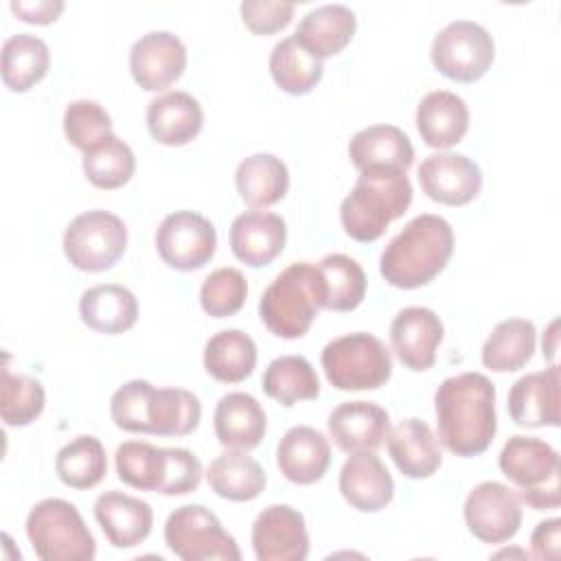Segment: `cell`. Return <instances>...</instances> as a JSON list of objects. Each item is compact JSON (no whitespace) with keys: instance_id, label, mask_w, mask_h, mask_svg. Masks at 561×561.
<instances>
[{"instance_id":"1","label":"cell","mask_w":561,"mask_h":561,"mask_svg":"<svg viewBox=\"0 0 561 561\" xmlns=\"http://www.w3.org/2000/svg\"><path fill=\"white\" fill-rule=\"evenodd\" d=\"M438 443L460 458L489 449L497 432L495 383L482 373H460L440 381L434 392Z\"/></svg>"},{"instance_id":"2","label":"cell","mask_w":561,"mask_h":561,"mask_svg":"<svg viewBox=\"0 0 561 561\" xmlns=\"http://www.w3.org/2000/svg\"><path fill=\"white\" fill-rule=\"evenodd\" d=\"M454 230L438 215H416L390 239L379 259V272L388 285L416 289L432 283L449 263Z\"/></svg>"},{"instance_id":"3","label":"cell","mask_w":561,"mask_h":561,"mask_svg":"<svg viewBox=\"0 0 561 561\" xmlns=\"http://www.w3.org/2000/svg\"><path fill=\"white\" fill-rule=\"evenodd\" d=\"M327 285L318 265L298 261L287 265L263 291L259 302L261 322L283 340L302 337L320 309H324Z\"/></svg>"},{"instance_id":"4","label":"cell","mask_w":561,"mask_h":561,"mask_svg":"<svg viewBox=\"0 0 561 561\" xmlns=\"http://www.w3.org/2000/svg\"><path fill=\"white\" fill-rule=\"evenodd\" d=\"M412 204V184L401 171L359 173L355 186L340 204L344 232L359 241H377L388 226L403 217Z\"/></svg>"},{"instance_id":"5","label":"cell","mask_w":561,"mask_h":561,"mask_svg":"<svg viewBox=\"0 0 561 561\" xmlns=\"http://www.w3.org/2000/svg\"><path fill=\"white\" fill-rule=\"evenodd\" d=\"M502 473L517 486V495L535 511H552L561 504V467L557 449L535 436H511L497 458Z\"/></svg>"},{"instance_id":"6","label":"cell","mask_w":561,"mask_h":561,"mask_svg":"<svg viewBox=\"0 0 561 561\" xmlns=\"http://www.w3.org/2000/svg\"><path fill=\"white\" fill-rule=\"evenodd\" d=\"M26 537L42 561H92L96 557V541L81 513L61 497H46L31 508Z\"/></svg>"},{"instance_id":"7","label":"cell","mask_w":561,"mask_h":561,"mask_svg":"<svg viewBox=\"0 0 561 561\" xmlns=\"http://www.w3.org/2000/svg\"><path fill=\"white\" fill-rule=\"evenodd\" d=\"M329 383L337 390H377L392 375V357L386 344L364 331L331 340L320 355Z\"/></svg>"},{"instance_id":"8","label":"cell","mask_w":561,"mask_h":561,"mask_svg":"<svg viewBox=\"0 0 561 561\" xmlns=\"http://www.w3.org/2000/svg\"><path fill=\"white\" fill-rule=\"evenodd\" d=\"M127 248L125 221L107 210L77 215L64 232V254L81 272H105L118 263Z\"/></svg>"},{"instance_id":"9","label":"cell","mask_w":561,"mask_h":561,"mask_svg":"<svg viewBox=\"0 0 561 561\" xmlns=\"http://www.w3.org/2000/svg\"><path fill=\"white\" fill-rule=\"evenodd\" d=\"M167 548L184 561H239L241 550L213 511L202 504L178 506L164 524Z\"/></svg>"},{"instance_id":"10","label":"cell","mask_w":561,"mask_h":561,"mask_svg":"<svg viewBox=\"0 0 561 561\" xmlns=\"http://www.w3.org/2000/svg\"><path fill=\"white\" fill-rule=\"evenodd\" d=\"M430 59L443 77L460 83H473L491 68L495 59V44L482 24L454 20L434 35Z\"/></svg>"},{"instance_id":"11","label":"cell","mask_w":561,"mask_h":561,"mask_svg":"<svg viewBox=\"0 0 561 561\" xmlns=\"http://www.w3.org/2000/svg\"><path fill=\"white\" fill-rule=\"evenodd\" d=\"M156 250L160 259L178 272L204 267L217 250V230L199 213L175 210L167 215L156 230Z\"/></svg>"},{"instance_id":"12","label":"cell","mask_w":561,"mask_h":561,"mask_svg":"<svg viewBox=\"0 0 561 561\" xmlns=\"http://www.w3.org/2000/svg\"><path fill=\"white\" fill-rule=\"evenodd\" d=\"M465 524L484 543H504L522 526V500L515 489L486 480L476 484L465 500Z\"/></svg>"},{"instance_id":"13","label":"cell","mask_w":561,"mask_h":561,"mask_svg":"<svg viewBox=\"0 0 561 561\" xmlns=\"http://www.w3.org/2000/svg\"><path fill=\"white\" fill-rule=\"evenodd\" d=\"M252 548L259 561H305L309 535L302 513L289 504L263 508L252 524Z\"/></svg>"},{"instance_id":"14","label":"cell","mask_w":561,"mask_h":561,"mask_svg":"<svg viewBox=\"0 0 561 561\" xmlns=\"http://www.w3.org/2000/svg\"><path fill=\"white\" fill-rule=\"evenodd\" d=\"M186 70V48L169 31H151L134 42L129 50V72L147 92L171 88Z\"/></svg>"},{"instance_id":"15","label":"cell","mask_w":561,"mask_h":561,"mask_svg":"<svg viewBox=\"0 0 561 561\" xmlns=\"http://www.w3.org/2000/svg\"><path fill=\"white\" fill-rule=\"evenodd\" d=\"M419 182L430 199L445 206H465L478 197L482 171L462 153L438 151L421 162Z\"/></svg>"},{"instance_id":"16","label":"cell","mask_w":561,"mask_h":561,"mask_svg":"<svg viewBox=\"0 0 561 561\" xmlns=\"http://www.w3.org/2000/svg\"><path fill=\"white\" fill-rule=\"evenodd\" d=\"M445 327L427 307H403L390 322V344L399 362L414 370H430L436 362V348L443 342Z\"/></svg>"},{"instance_id":"17","label":"cell","mask_w":561,"mask_h":561,"mask_svg":"<svg viewBox=\"0 0 561 561\" xmlns=\"http://www.w3.org/2000/svg\"><path fill=\"white\" fill-rule=\"evenodd\" d=\"M287 243V224L280 215L267 210H245L230 224V250L250 265H270Z\"/></svg>"},{"instance_id":"18","label":"cell","mask_w":561,"mask_h":561,"mask_svg":"<svg viewBox=\"0 0 561 561\" xmlns=\"http://www.w3.org/2000/svg\"><path fill=\"white\" fill-rule=\"evenodd\" d=\"M508 414L519 427H559V366L519 377L508 392Z\"/></svg>"},{"instance_id":"19","label":"cell","mask_w":561,"mask_h":561,"mask_svg":"<svg viewBox=\"0 0 561 561\" xmlns=\"http://www.w3.org/2000/svg\"><path fill=\"white\" fill-rule=\"evenodd\" d=\"M327 425L342 451H377L388 436L390 416L373 401H344L329 414Z\"/></svg>"},{"instance_id":"20","label":"cell","mask_w":561,"mask_h":561,"mask_svg":"<svg viewBox=\"0 0 561 561\" xmlns=\"http://www.w3.org/2000/svg\"><path fill=\"white\" fill-rule=\"evenodd\" d=\"M337 486L342 497L362 513L386 508L394 495L392 476L375 451L351 454L342 465Z\"/></svg>"},{"instance_id":"21","label":"cell","mask_w":561,"mask_h":561,"mask_svg":"<svg viewBox=\"0 0 561 561\" xmlns=\"http://www.w3.org/2000/svg\"><path fill=\"white\" fill-rule=\"evenodd\" d=\"M348 158L359 173L401 171L414 162V147L408 134L394 125H370L359 129L348 142Z\"/></svg>"},{"instance_id":"22","label":"cell","mask_w":561,"mask_h":561,"mask_svg":"<svg viewBox=\"0 0 561 561\" xmlns=\"http://www.w3.org/2000/svg\"><path fill=\"white\" fill-rule=\"evenodd\" d=\"M276 465L289 482L316 484L331 465L329 438L309 425H294L276 445Z\"/></svg>"},{"instance_id":"23","label":"cell","mask_w":561,"mask_h":561,"mask_svg":"<svg viewBox=\"0 0 561 561\" xmlns=\"http://www.w3.org/2000/svg\"><path fill=\"white\" fill-rule=\"evenodd\" d=\"M388 454L397 469L412 480L430 478L443 462V451L432 427L421 419H403L388 430Z\"/></svg>"},{"instance_id":"24","label":"cell","mask_w":561,"mask_h":561,"mask_svg":"<svg viewBox=\"0 0 561 561\" xmlns=\"http://www.w3.org/2000/svg\"><path fill=\"white\" fill-rule=\"evenodd\" d=\"M94 517L114 548H136L153 526L149 502L121 491L101 493L94 502Z\"/></svg>"},{"instance_id":"25","label":"cell","mask_w":561,"mask_h":561,"mask_svg":"<svg viewBox=\"0 0 561 561\" xmlns=\"http://www.w3.org/2000/svg\"><path fill=\"white\" fill-rule=\"evenodd\" d=\"M204 125L199 101L182 90L164 92L147 105V129L151 138L167 147L188 145Z\"/></svg>"},{"instance_id":"26","label":"cell","mask_w":561,"mask_h":561,"mask_svg":"<svg viewBox=\"0 0 561 561\" xmlns=\"http://www.w3.org/2000/svg\"><path fill=\"white\" fill-rule=\"evenodd\" d=\"M213 425L217 440L226 449L250 451L261 445L267 430V416L252 394L228 392L215 408Z\"/></svg>"},{"instance_id":"27","label":"cell","mask_w":561,"mask_h":561,"mask_svg":"<svg viewBox=\"0 0 561 561\" xmlns=\"http://www.w3.org/2000/svg\"><path fill=\"white\" fill-rule=\"evenodd\" d=\"M416 129L427 147L449 149L469 129V107L462 96L449 90L427 92L416 105Z\"/></svg>"},{"instance_id":"28","label":"cell","mask_w":561,"mask_h":561,"mask_svg":"<svg viewBox=\"0 0 561 561\" xmlns=\"http://www.w3.org/2000/svg\"><path fill=\"white\" fill-rule=\"evenodd\" d=\"M357 31L355 13L344 4H322L302 15L294 37L320 61L342 53Z\"/></svg>"},{"instance_id":"29","label":"cell","mask_w":561,"mask_h":561,"mask_svg":"<svg viewBox=\"0 0 561 561\" xmlns=\"http://www.w3.org/2000/svg\"><path fill=\"white\" fill-rule=\"evenodd\" d=\"M79 316L88 329L105 335H118L136 324L138 300L123 285H94L81 294Z\"/></svg>"},{"instance_id":"30","label":"cell","mask_w":561,"mask_h":561,"mask_svg":"<svg viewBox=\"0 0 561 561\" xmlns=\"http://www.w3.org/2000/svg\"><path fill=\"white\" fill-rule=\"evenodd\" d=\"M234 184L250 208H270L287 195L289 171L274 153H252L239 162Z\"/></svg>"},{"instance_id":"31","label":"cell","mask_w":561,"mask_h":561,"mask_svg":"<svg viewBox=\"0 0 561 561\" xmlns=\"http://www.w3.org/2000/svg\"><path fill=\"white\" fill-rule=\"evenodd\" d=\"M206 480L219 497L230 502H250L259 497L267 484L263 467L239 449H230L217 456L208 465Z\"/></svg>"},{"instance_id":"32","label":"cell","mask_w":561,"mask_h":561,"mask_svg":"<svg viewBox=\"0 0 561 561\" xmlns=\"http://www.w3.org/2000/svg\"><path fill=\"white\" fill-rule=\"evenodd\" d=\"M537 344V329L533 320L508 318L493 327L484 346L482 364L493 373H513L524 368Z\"/></svg>"},{"instance_id":"33","label":"cell","mask_w":561,"mask_h":561,"mask_svg":"<svg viewBox=\"0 0 561 561\" xmlns=\"http://www.w3.org/2000/svg\"><path fill=\"white\" fill-rule=\"evenodd\" d=\"M256 366V344L241 329H224L204 346V368L221 383H239Z\"/></svg>"},{"instance_id":"34","label":"cell","mask_w":561,"mask_h":561,"mask_svg":"<svg viewBox=\"0 0 561 561\" xmlns=\"http://www.w3.org/2000/svg\"><path fill=\"white\" fill-rule=\"evenodd\" d=\"M50 66L48 44L31 33H15L2 44V83L11 92H28Z\"/></svg>"},{"instance_id":"35","label":"cell","mask_w":561,"mask_h":561,"mask_svg":"<svg viewBox=\"0 0 561 561\" xmlns=\"http://www.w3.org/2000/svg\"><path fill=\"white\" fill-rule=\"evenodd\" d=\"M322 72V61L313 57L294 35L274 44L270 55V75L285 94H309L320 83Z\"/></svg>"},{"instance_id":"36","label":"cell","mask_w":561,"mask_h":561,"mask_svg":"<svg viewBox=\"0 0 561 561\" xmlns=\"http://www.w3.org/2000/svg\"><path fill=\"white\" fill-rule=\"evenodd\" d=\"M263 392L285 408L298 401H313L320 394L316 368L302 355H280L263 373Z\"/></svg>"},{"instance_id":"37","label":"cell","mask_w":561,"mask_h":561,"mask_svg":"<svg viewBox=\"0 0 561 561\" xmlns=\"http://www.w3.org/2000/svg\"><path fill=\"white\" fill-rule=\"evenodd\" d=\"M202 419V403L197 394L184 388H153L147 434L153 436H186L197 430Z\"/></svg>"},{"instance_id":"38","label":"cell","mask_w":561,"mask_h":561,"mask_svg":"<svg viewBox=\"0 0 561 561\" xmlns=\"http://www.w3.org/2000/svg\"><path fill=\"white\" fill-rule=\"evenodd\" d=\"M57 478L70 489H92L107 473L105 447L96 436H77L66 443L55 458Z\"/></svg>"},{"instance_id":"39","label":"cell","mask_w":561,"mask_h":561,"mask_svg":"<svg viewBox=\"0 0 561 561\" xmlns=\"http://www.w3.org/2000/svg\"><path fill=\"white\" fill-rule=\"evenodd\" d=\"M324 285L327 300L324 309L329 311H353L362 305L366 296V274L364 267L348 254H327L318 263Z\"/></svg>"},{"instance_id":"40","label":"cell","mask_w":561,"mask_h":561,"mask_svg":"<svg viewBox=\"0 0 561 561\" xmlns=\"http://www.w3.org/2000/svg\"><path fill=\"white\" fill-rule=\"evenodd\" d=\"M81 164L92 186L112 191V188H121L131 180L136 171V156L125 140L112 134L99 147L83 153Z\"/></svg>"},{"instance_id":"41","label":"cell","mask_w":561,"mask_h":561,"mask_svg":"<svg viewBox=\"0 0 561 561\" xmlns=\"http://www.w3.org/2000/svg\"><path fill=\"white\" fill-rule=\"evenodd\" d=\"M114 460L121 482L138 491L158 493L164 478V447L145 440H125L116 447Z\"/></svg>"},{"instance_id":"42","label":"cell","mask_w":561,"mask_h":561,"mask_svg":"<svg viewBox=\"0 0 561 561\" xmlns=\"http://www.w3.org/2000/svg\"><path fill=\"white\" fill-rule=\"evenodd\" d=\"M46 403L44 386L22 373H11L9 366H2V386H0V414L9 427H26L42 412Z\"/></svg>"},{"instance_id":"43","label":"cell","mask_w":561,"mask_h":561,"mask_svg":"<svg viewBox=\"0 0 561 561\" xmlns=\"http://www.w3.org/2000/svg\"><path fill=\"white\" fill-rule=\"evenodd\" d=\"M64 134L72 147L88 153L112 136V118L101 103L79 99L64 112Z\"/></svg>"},{"instance_id":"44","label":"cell","mask_w":561,"mask_h":561,"mask_svg":"<svg viewBox=\"0 0 561 561\" xmlns=\"http://www.w3.org/2000/svg\"><path fill=\"white\" fill-rule=\"evenodd\" d=\"M248 298V280L237 267L210 272L199 287V305L213 318H228L241 311Z\"/></svg>"},{"instance_id":"45","label":"cell","mask_w":561,"mask_h":561,"mask_svg":"<svg viewBox=\"0 0 561 561\" xmlns=\"http://www.w3.org/2000/svg\"><path fill=\"white\" fill-rule=\"evenodd\" d=\"M153 383L147 379H129L110 401V414L118 430L131 434H147V412L153 394Z\"/></svg>"},{"instance_id":"46","label":"cell","mask_w":561,"mask_h":561,"mask_svg":"<svg viewBox=\"0 0 561 561\" xmlns=\"http://www.w3.org/2000/svg\"><path fill=\"white\" fill-rule=\"evenodd\" d=\"M164 478L158 489L162 495H186L202 482L204 469L199 458L184 447H164Z\"/></svg>"},{"instance_id":"47","label":"cell","mask_w":561,"mask_h":561,"mask_svg":"<svg viewBox=\"0 0 561 561\" xmlns=\"http://www.w3.org/2000/svg\"><path fill=\"white\" fill-rule=\"evenodd\" d=\"M291 2H274V0H245L239 4V13L243 24L254 35H272L283 31L294 18Z\"/></svg>"},{"instance_id":"48","label":"cell","mask_w":561,"mask_h":561,"mask_svg":"<svg viewBox=\"0 0 561 561\" xmlns=\"http://www.w3.org/2000/svg\"><path fill=\"white\" fill-rule=\"evenodd\" d=\"M9 9L22 22H28V24H50V22H55L61 15L66 4L61 0H35V2L13 0L9 4Z\"/></svg>"},{"instance_id":"49","label":"cell","mask_w":561,"mask_h":561,"mask_svg":"<svg viewBox=\"0 0 561 561\" xmlns=\"http://www.w3.org/2000/svg\"><path fill=\"white\" fill-rule=\"evenodd\" d=\"M559 543H561V519L552 517L539 522L530 535V554L535 559H559Z\"/></svg>"},{"instance_id":"50","label":"cell","mask_w":561,"mask_h":561,"mask_svg":"<svg viewBox=\"0 0 561 561\" xmlns=\"http://www.w3.org/2000/svg\"><path fill=\"white\" fill-rule=\"evenodd\" d=\"M557 320H552L550 322V327H548V331H546V337L548 340H543L541 342V346H543V351H546V357L554 364V355H557V340H559V333H557Z\"/></svg>"}]
</instances>
